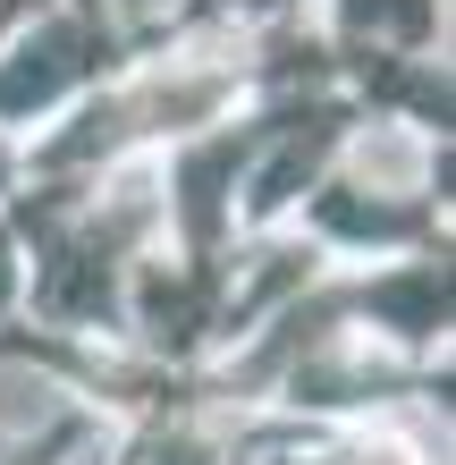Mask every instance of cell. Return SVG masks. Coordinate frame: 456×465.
I'll return each mask as SVG.
<instances>
[{
  "instance_id": "6da1fadb",
  "label": "cell",
  "mask_w": 456,
  "mask_h": 465,
  "mask_svg": "<svg viewBox=\"0 0 456 465\" xmlns=\"http://www.w3.org/2000/svg\"><path fill=\"white\" fill-rule=\"evenodd\" d=\"M25 465H34V457H25Z\"/></svg>"
}]
</instances>
